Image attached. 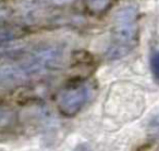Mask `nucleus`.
<instances>
[{
	"instance_id": "7",
	"label": "nucleus",
	"mask_w": 159,
	"mask_h": 151,
	"mask_svg": "<svg viewBox=\"0 0 159 151\" xmlns=\"http://www.w3.org/2000/svg\"><path fill=\"white\" fill-rule=\"evenodd\" d=\"M14 38V33L12 29L0 25V42H6Z\"/></svg>"
},
{
	"instance_id": "8",
	"label": "nucleus",
	"mask_w": 159,
	"mask_h": 151,
	"mask_svg": "<svg viewBox=\"0 0 159 151\" xmlns=\"http://www.w3.org/2000/svg\"><path fill=\"white\" fill-rule=\"evenodd\" d=\"M75 151H92V150H91V148H89V146H87L86 144H81L76 147Z\"/></svg>"
},
{
	"instance_id": "1",
	"label": "nucleus",
	"mask_w": 159,
	"mask_h": 151,
	"mask_svg": "<svg viewBox=\"0 0 159 151\" xmlns=\"http://www.w3.org/2000/svg\"><path fill=\"white\" fill-rule=\"evenodd\" d=\"M137 13L134 6H125L117 11L112 39L107 51L108 59H121L128 56L136 46L139 37Z\"/></svg>"
},
{
	"instance_id": "6",
	"label": "nucleus",
	"mask_w": 159,
	"mask_h": 151,
	"mask_svg": "<svg viewBox=\"0 0 159 151\" xmlns=\"http://www.w3.org/2000/svg\"><path fill=\"white\" fill-rule=\"evenodd\" d=\"M13 118V113L8 108L0 107V127L7 126Z\"/></svg>"
},
{
	"instance_id": "4",
	"label": "nucleus",
	"mask_w": 159,
	"mask_h": 151,
	"mask_svg": "<svg viewBox=\"0 0 159 151\" xmlns=\"http://www.w3.org/2000/svg\"><path fill=\"white\" fill-rule=\"evenodd\" d=\"M87 7L94 13H100L105 11L110 5V0H86Z\"/></svg>"
},
{
	"instance_id": "5",
	"label": "nucleus",
	"mask_w": 159,
	"mask_h": 151,
	"mask_svg": "<svg viewBox=\"0 0 159 151\" xmlns=\"http://www.w3.org/2000/svg\"><path fill=\"white\" fill-rule=\"evenodd\" d=\"M149 66L150 71L152 73V76L159 83V50L152 51V53L150 55Z\"/></svg>"
},
{
	"instance_id": "2",
	"label": "nucleus",
	"mask_w": 159,
	"mask_h": 151,
	"mask_svg": "<svg viewBox=\"0 0 159 151\" xmlns=\"http://www.w3.org/2000/svg\"><path fill=\"white\" fill-rule=\"evenodd\" d=\"M91 83H81L64 89L58 97V108L66 116H73L84 109L94 96Z\"/></svg>"
},
{
	"instance_id": "9",
	"label": "nucleus",
	"mask_w": 159,
	"mask_h": 151,
	"mask_svg": "<svg viewBox=\"0 0 159 151\" xmlns=\"http://www.w3.org/2000/svg\"><path fill=\"white\" fill-rule=\"evenodd\" d=\"M51 1L57 6H62V5H68V3L72 2L73 0H51Z\"/></svg>"
},
{
	"instance_id": "3",
	"label": "nucleus",
	"mask_w": 159,
	"mask_h": 151,
	"mask_svg": "<svg viewBox=\"0 0 159 151\" xmlns=\"http://www.w3.org/2000/svg\"><path fill=\"white\" fill-rule=\"evenodd\" d=\"M147 131L150 136L159 137V110L152 113L148 118Z\"/></svg>"
}]
</instances>
